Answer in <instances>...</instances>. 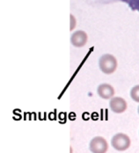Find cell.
<instances>
[{
    "label": "cell",
    "instance_id": "3957f363",
    "mask_svg": "<svg viewBox=\"0 0 139 153\" xmlns=\"http://www.w3.org/2000/svg\"><path fill=\"white\" fill-rule=\"evenodd\" d=\"M89 147L93 153H106L108 150L107 140L101 137H96L92 139Z\"/></svg>",
    "mask_w": 139,
    "mask_h": 153
},
{
    "label": "cell",
    "instance_id": "5b68a950",
    "mask_svg": "<svg viewBox=\"0 0 139 153\" xmlns=\"http://www.w3.org/2000/svg\"><path fill=\"white\" fill-rule=\"evenodd\" d=\"M88 40L87 33L85 31H77L75 32L71 37V44L76 48H82L84 47Z\"/></svg>",
    "mask_w": 139,
    "mask_h": 153
},
{
    "label": "cell",
    "instance_id": "7a4b0ae2",
    "mask_svg": "<svg viewBox=\"0 0 139 153\" xmlns=\"http://www.w3.org/2000/svg\"><path fill=\"white\" fill-rule=\"evenodd\" d=\"M111 144L112 146L119 151V152H124L128 150L131 144V141L129 136L123 133H118L114 135L112 140H111Z\"/></svg>",
    "mask_w": 139,
    "mask_h": 153
},
{
    "label": "cell",
    "instance_id": "8992f818",
    "mask_svg": "<svg viewBox=\"0 0 139 153\" xmlns=\"http://www.w3.org/2000/svg\"><path fill=\"white\" fill-rule=\"evenodd\" d=\"M97 92H98L99 96L104 100H109V99L114 98V93H115L114 88L111 85L106 84V83L100 85L98 86Z\"/></svg>",
    "mask_w": 139,
    "mask_h": 153
},
{
    "label": "cell",
    "instance_id": "9c48e42d",
    "mask_svg": "<svg viewBox=\"0 0 139 153\" xmlns=\"http://www.w3.org/2000/svg\"><path fill=\"white\" fill-rule=\"evenodd\" d=\"M70 18H71V28H70V30L72 31L76 27V19L72 14L70 15Z\"/></svg>",
    "mask_w": 139,
    "mask_h": 153
},
{
    "label": "cell",
    "instance_id": "52a82bcc",
    "mask_svg": "<svg viewBox=\"0 0 139 153\" xmlns=\"http://www.w3.org/2000/svg\"><path fill=\"white\" fill-rule=\"evenodd\" d=\"M126 3L132 11L139 12V0H121Z\"/></svg>",
    "mask_w": 139,
    "mask_h": 153
},
{
    "label": "cell",
    "instance_id": "30bf717a",
    "mask_svg": "<svg viewBox=\"0 0 139 153\" xmlns=\"http://www.w3.org/2000/svg\"><path fill=\"white\" fill-rule=\"evenodd\" d=\"M138 114H139V107H138Z\"/></svg>",
    "mask_w": 139,
    "mask_h": 153
},
{
    "label": "cell",
    "instance_id": "277c9868",
    "mask_svg": "<svg viewBox=\"0 0 139 153\" xmlns=\"http://www.w3.org/2000/svg\"><path fill=\"white\" fill-rule=\"evenodd\" d=\"M110 109L115 114H122L126 111L128 104L126 100L122 97H114L110 100L109 102Z\"/></svg>",
    "mask_w": 139,
    "mask_h": 153
},
{
    "label": "cell",
    "instance_id": "ba28073f",
    "mask_svg": "<svg viewBox=\"0 0 139 153\" xmlns=\"http://www.w3.org/2000/svg\"><path fill=\"white\" fill-rule=\"evenodd\" d=\"M130 97H131V99L134 101L139 103V85H135L131 89V91H130Z\"/></svg>",
    "mask_w": 139,
    "mask_h": 153
},
{
    "label": "cell",
    "instance_id": "6da1fadb",
    "mask_svg": "<svg viewBox=\"0 0 139 153\" xmlns=\"http://www.w3.org/2000/svg\"><path fill=\"white\" fill-rule=\"evenodd\" d=\"M100 71L105 74H112L117 69V59L111 54H105L101 56L99 61Z\"/></svg>",
    "mask_w": 139,
    "mask_h": 153
}]
</instances>
